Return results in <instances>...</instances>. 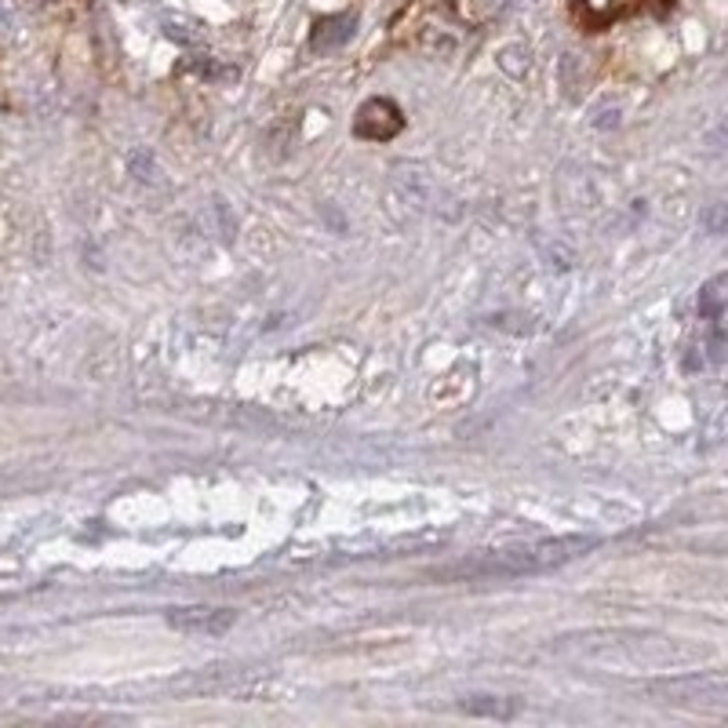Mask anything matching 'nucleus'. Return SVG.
Listing matches in <instances>:
<instances>
[{"label": "nucleus", "instance_id": "f257e3e1", "mask_svg": "<svg viewBox=\"0 0 728 728\" xmlns=\"http://www.w3.org/2000/svg\"><path fill=\"white\" fill-rule=\"evenodd\" d=\"M594 547H597L594 536H558V539L521 542V547L470 553V558H463V561L430 569V580H441V583L521 580V575H539V572L561 569V564H569V561H580Z\"/></svg>", "mask_w": 728, "mask_h": 728}, {"label": "nucleus", "instance_id": "f03ea898", "mask_svg": "<svg viewBox=\"0 0 728 728\" xmlns=\"http://www.w3.org/2000/svg\"><path fill=\"white\" fill-rule=\"evenodd\" d=\"M652 695H659L663 703L689 706V711H711V714H728V678H663L648 684Z\"/></svg>", "mask_w": 728, "mask_h": 728}, {"label": "nucleus", "instance_id": "7ed1b4c3", "mask_svg": "<svg viewBox=\"0 0 728 728\" xmlns=\"http://www.w3.org/2000/svg\"><path fill=\"white\" fill-rule=\"evenodd\" d=\"M168 623L179 634L193 637H223L226 630L237 623L234 608H212V605H187V608H168Z\"/></svg>", "mask_w": 728, "mask_h": 728}, {"label": "nucleus", "instance_id": "20e7f679", "mask_svg": "<svg viewBox=\"0 0 728 728\" xmlns=\"http://www.w3.org/2000/svg\"><path fill=\"white\" fill-rule=\"evenodd\" d=\"M354 132L361 139H390L401 132V114L394 103L386 99H372L361 106V114H357V124Z\"/></svg>", "mask_w": 728, "mask_h": 728}, {"label": "nucleus", "instance_id": "39448f33", "mask_svg": "<svg viewBox=\"0 0 728 728\" xmlns=\"http://www.w3.org/2000/svg\"><path fill=\"white\" fill-rule=\"evenodd\" d=\"M357 29V19L354 15H332V19H321L318 26H313V48L318 51H332L346 45V40L354 37Z\"/></svg>", "mask_w": 728, "mask_h": 728}, {"label": "nucleus", "instance_id": "423d86ee", "mask_svg": "<svg viewBox=\"0 0 728 728\" xmlns=\"http://www.w3.org/2000/svg\"><path fill=\"white\" fill-rule=\"evenodd\" d=\"M460 711L463 714H474V717H510L517 711L514 703H506V700H499V695H466V700L460 703Z\"/></svg>", "mask_w": 728, "mask_h": 728}, {"label": "nucleus", "instance_id": "0eeeda50", "mask_svg": "<svg viewBox=\"0 0 728 728\" xmlns=\"http://www.w3.org/2000/svg\"><path fill=\"white\" fill-rule=\"evenodd\" d=\"M728 277H717V281H711V285L703 288V313L706 318H717V313L725 310V302H728Z\"/></svg>", "mask_w": 728, "mask_h": 728}, {"label": "nucleus", "instance_id": "6e6552de", "mask_svg": "<svg viewBox=\"0 0 728 728\" xmlns=\"http://www.w3.org/2000/svg\"><path fill=\"white\" fill-rule=\"evenodd\" d=\"M132 168L139 171V179H143V182H154V179H157V165H154V157H150L146 150H135V154H132Z\"/></svg>", "mask_w": 728, "mask_h": 728}, {"label": "nucleus", "instance_id": "1a4fd4ad", "mask_svg": "<svg viewBox=\"0 0 728 728\" xmlns=\"http://www.w3.org/2000/svg\"><path fill=\"white\" fill-rule=\"evenodd\" d=\"M703 226L711 234H725L728 230V204H717V208H711L703 215Z\"/></svg>", "mask_w": 728, "mask_h": 728}, {"label": "nucleus", "instance_id": "9d476101", "mask_svg": "<svg viewBox=\"0 0 728 728\" xmlns=\"http://www.w3.org/2000/svg\"><path fill=\"white\" fill-rule=\"evenodd\" d=\"M714 139H717V143H725V146H728V124H725V128H721V132H717Z\"/></svg>", "mask_w": 728, "mask_h": 728}]
</instances>
